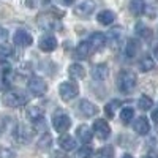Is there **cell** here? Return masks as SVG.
I'll use <instances>...</instances> for the list:
<instances>
[{
	"label": "cell",
	"instance_id": "d6a6232c",
	"mask_svg": "<svg viewBox=\"0 0 158 158\" xmlns=\"http://www.w3.org/2000/svg\"><path fill=\"white\" fill-rule=\"evenodd\" d=\"M52 144V138L48 135V133H44L41 138H40V142H38V147L40 149H49V146Z\"/></svg>",
	"mask_w": 158,
	"mask_h": 158
},
{
	"label": "cell",
	"instance_id": "8992f818",
	"mask_svg": "<svg viewBox=\"0 0 158 158\" xmlns=\"http://www.w3.org/2000/svg\"><path fill=\"white\" fill-rule=\"evenodd\" d=\"M95 8H97L95 0H84V2H81L74 8V15L81 16V18H87V16H90L92 13L95 11Z\"/></svg>",
	"mask_w": 158,
	"mask_h": 158
},
{
	"label": "cell",
	"instance_id": "74e56055",
	"mask_svg": "<svg viewBox=\"0 0 158 158\" xmlns=\"http://www.w3.org/2000/svg\"><path fill=\"white\" fill-rule=\"evenodd\" d=\"M63 3H65V5H73L74 0H63Z\"/></svg>",
	"mask_w": 158,
	"mask_h": 158
},
{
	"label": "cell",
	"instance_id": "ffe728a7",
	"mask_svg": "<svg viewBox=\"0 0 158 158\" xmlns=\"http://www.w3.org/2000/svg\"><path fill=\"white\" fill-rule=\"evenodd\" d=\"M68 74L71 79H84L85 77V70L82 65H79V63H73L70 65V68H68Z\"/></svg>",
	"mask_w": 158,
	"mask_h": 158
},
{
	"label": "cell",
	"instance_id": "4dcf8cb0",
	"mask_svg": "<svg viewBox=\"0 0 158 158\" xmlns=\"http://www.w3.org/2000/svg\"><path fill=\"white\" fill-rule=\"evenodd\" d=\"M92 156H94V150H92V147H89V146H84L81 149H77V152L74 155V158H92Z\"/></svg>",
	"mask_w": 158,
	"mask_h": 158
},
{
	"label": "cell",
	"instance_id": "e575fe53",
	"mask_svg": "<svg viewBox=\"0 0 158 158\" xmlns=\"http://www.w3.org/2000/svg\"><path fill=\"white\" fill-rule=\"evenodd\" d=\"M109 36L112 38V40H111V46H112V48H114V46H117V43H118V38H120V32H117V33H115V30H112Z\"/></svg>",
	"mask_w": 158,
	"mask_h": 158
},
{
	"label": "cell",
	"instance_id": "7c38bea8",
	"mask_svg": "<svg viewBox=\"0 0 158 158\" xmlns=\"http://www.w3.org/2000/svg\"><path fill=\"white\" fill-rule=\"evenodd\" d=\"M8 73H10V65L6 62H0V92H5L10 89Z\"/></svg>",
	"mask_w": 158,
	"mask_h": 158
},
{
	"label": "cell",
	"instance_id": "4316f807",
	"mask_svg": "<svg viewBox=\"0 0 158 158\" xmlns=\"http://www.w3.org/2000/svg\"><path fill=\"white\" fill-rule=\"evenodd\" d=\"M118 108H120V101H118V100H112V101H109L106 106H104V112H106V115L111 118V117L115 115V111Z\"/></svg>",
	"mask_w": 158,
	"mask_h": 158
},
{
	"label": "cell",
	"instance_id": "f35d334b",
	"mask_svg": "<svg viewBox=\"0 0 158 158\" xmlns=\"http://www.w3.org/2000/svg\"><path fill=\"white\" fill-rule=\"evenodd\" d=\"M122 158H133V156H131V155H130V153H125V155H123V156H122Z\"/></svg>",
	"mask_w": 158,
	"mask_h": 158
},
{
	"label": "cell",
	"instance_id": "1f68e13d",
	"mask_svg": "<svg viewBox=\"0 0 158 158\" xmlns=\"http://www.w3.org/2000/svg\"><path fill=\"white\" fill-rule=\"evenodd\" d=\"M25 3H27L29 8H43L51 3V0H27Z\"/></svg>",
	"mask_w": 158,
	"mask_h": 158
},
{
	"label": "cell",
	"instance_id": "83f0119b",
	"mask_svg": "<svg viewBox=\"0 0 158 158\" xmlns=\"http://www.w3.org/2000/svg\"><path fill=\"white\" fill-rule=\"evenodd\" d=\"M133 117H135V109L133 108H123L122 111H120V120H122V123H130L131 120H133Z\"/></svg>",
	"mask_w": 158,
	"mask_h": 158
},
{
	"label": "cell",
	"instance_id": "836d02e7",
	"mask_svg": "<svg viewBox=\"0 0 158 158\" xmlns=\"http://www.w3.org/2000/svg\"><path fill=\"white\" fill-rule=\"evenodd\" d=\"M0 158H16L15 150H11L10 147L0 146Z\"/></svg>",
	"mask_w": 158,
	"mask_h": 158
},
{
	"label": "cell",
	"instance_id": "cb8c5ba5",
	"mask_svg": "<svg viewBox=\"0 0 158 158\" xmlns=\"http://www.w3.org/2000/svg\"><path fill=\"white\" fill-rule=\"evenodd\" d=\"M90 54H92V51H90L89 41H81V43L77 44V48H76V54H74L77 59H87Z\"/></svg>",
	"mask_w": 158,
	"mask_h": 158
},
{
	"label": "cell",
	"instance_id": "4fadbf2b",
	"mask_svg": "<svg viewBox=\"0 0 158 158\" xmlns=\"http://www.w3.org/2000/svg\"><path fill=\"white\" fill-rule=\"evenodd\" d=\"M79 112H81L84 117H94L98 112V108L94 103H90L89 100H81L79 101Z\"/></svg>",
	"mask_w": 158,
	"mask_h": 158
},
{
	"label": "cell",
	"instance_id": "5b68a950",
	"mask_svg": "<svg viewBox=\"0 0 158 158\" xmlns=\"http://www.w3.org/2000/svg\"><path fill=\"white\" fill-rule=\"evenodd\" d=\"M27 87L32 92V95H35V97H43L46 92H48L46 81H44V79H41V77H36V76H33V77L29 79Z\"/></svg>",
	"mask_w": 158,
	"mask_h": 158
},
{
	"label": "cell",
	"instance_id": "ac0fdd59",
	"mask_svg": "<svg viewBox=\"0 0 158 158\" xmlns=\"http://www.w3.org/2000/svg\"><path fill=\"white\" fill-rule=\"evenodd\" d=\"M59 146H60L62 150L70 152V150H73V149L76 147V141H74L73 136H70V135L65 133V135H62V136L59 138Z\"/></svg>",
	"mask_w": 158,
	"mask_h": 158
},
{
	"label": "cell",
	"instance_id": "9a60e30c",
	"mask_svg": "<svg viewBox=\"0 0 158 158\" xmlns=\"http://www.w3.org/2000/svg\"><path fill=\"white\" fill-rule=\"evenodd\" d=\"M109 74V68L106 63H97L94 65V68H92V77L95 79V81H104V79L108 77Z\"/></svg>",
	"mask_w": 158,
	"mask_h": 158
},
{
	"label": "cell",
	"instance_id": "f1b7e54d",
	"mask_svg": "<svg viewBox=\"0 0 158 158\" xmlns=\"http://www.w3.org/2000/svg\"><path fill=\"white\" fill-rule=\"evenodd\" d=\"M138 106H139V109H141V111H149V109L153 106V101H152V98H150V97L142 95V97L139 98V101H138Z\"/></svg>",
	"mask_w": 158,
	"mask_h": 158
},
{
	"label": "cell",
	"instance_id": "603a6c76",
	"mask_svg": "<svg viewBox=\"0 0 158 158\" xmlns=\"http://www.w3.org/2000/svg\"><path fill=\"white\" fill-rule=\"evenodd\" d=\"M43 115H44L43 108H38V106H30V108H27V117H29V120H32V122L43 120Z\"/></svg>",
	"mask_w": 158,
	"mask_h": 158
},
{
	"label": "cell",
	"instance_id": "7402d4cb",
	"mask_svg": "<svg viewBox=\"0 0 158 158\" xmlns=\"http://www.w3.org/2000/svg\"><path fill=\"white\" fill-rule=\"evenodd\" d=\"M136 35H138L139 38L147 40V41H149V40H152V36H153V32H152L150 27H147V25L138 22V24H136Z\"/></svg>",
	"mask_w": 158,
	"mask_h": 158
},
{
	"label": "cell",
	"instance_id": "6da1fadb",
	"mask_svg": "<svg viewBox=\"0 0 158 158\" xmlns=\"http://www.w3.org/2000/svg\"><path fill=\"white\" fill-rule=\"evenodd\" d=\"M136 74L131 70H122L117 74V89L122 92V94H130L131 90L136 85Z\"/></svg>",
	"mask_w": 158,
	"mask_h": 158
},
{
	"label": "cell",
	"instance_id": "d590c367",
	"mask_svg": "<svg viewBox=\"0 0 158 158\" xmlns=\"http://www.w3.org/2000/svg\"><path fill=\"white\" fill-rule=\"evenodd\" d=\"M152 120H153L155 123H158V108L152 112Z\"/></svg>",
	"mask_w": 158,
	"mask_h": 158
},
{
	"label": "cell",
	"instance_id": "e0dca14e",
	"mask_svg": "<svg viewBox=\"0 0 158 158\" xmlns=\"http://www.w3.org/2000/svg\"><path fill=\"white\" fill-rule=\"evenodd\" d=\"M56 48H57V40L52 35H46L40 40V49L43 52H52Z\"/></svg>",
	"mask_w": 158,
	"mask_h": 158
},
{
	"label": "cell",
	"instance_id": "d4e9b609",
	"mask_svg": "<svg viewBox=\"0 0 158 158\" xmlns=\"http://www.w3.org/2000/svg\"><path fill=\"white\" fill-rule=\"evenodd\" d=\"M130 11L133 13L135 16H141L144 11H146V2L144 0H131L130 2Z\"/></svg>",
	"mask_w": 158,
	"mask_h": 158
},
{
	"label": "cell",
	"instance_id": "8d00e7d4",
	"mask_svg": "<svg viewBox=\"0 0 158 158\" xmlns=\"http://www.w3.org/2000/svg\"><path fill=\"white\" fill-rule=\"evenodd\" d=\"M5 36H6V30H5L3 27H0V40L5 38Z\"/></svg>",
	"mask_w": 158,
	"mask_h": 158
},
{
	"label": "cell",
	"instance_id": "d6986e66",
	"mask_svg": "<svg viewBox=\"0 0 158 158\" xmlns=\"http://www.w3.org/2000/svg\"><path fill=\"white\" fill-rule=\"evenodd\" d=\"M139 49H141V44L138 40L130 38L127 41V46H125V54H127V57H135L139 52Z\"/></svg>",
	"mask_w": 158,
	"mask_h": 158
},
{
	"label": "cell",
	"instance_id": "2e32d148",
	"mask_svg": "<svg viewBox=\"0 0 158 158\" xmlns=\"http://www.w3.org/2000/svg\"><path fill=\"white\" fill-rule=\"evenodd\" d=\"M76 136L81 142L89 144L92 141V138H94V131H92L90 127H87V125H79L77 130H76Z\"/></svg>",
	"mask_w": 158,
	"mask_h": 158
},
{
	"label": "cell",
	"instance_id": "5bb4252c",
	"mask_svg": "<svg viewBox=\"0 0 158 158\" xmlns=\"http://www.w3.org/2000/svg\"><path fill=\"white\" fill-rule=\"evenodd\" d=\"M133 130L136 131L138 135H141V136H144V135H147L149 131H150V123H149V120L144 115H141V117H138L136 120L133 122Z\"/></svg>",
	"mask_w": 158,
	"mask_h": 158
},
{
	"label": "cell",
	"instance_id": "30bf717a",
	"mask_svg": "<svg viewBox=\"0 0 158 158\" xmlns=\"http://www.w3.org/2000/svg\"><path fill=\"white\" fill-rule=\"evenodd\" d=\"M13 40H15V44L22 46V48H27V46L33 44V36L27 30H18L15 33V38H13Z\"/></svg>",
	"mask_w": 158,
	"mask_h": 158
},
{
	"label": "cell",
	"instance_id": "3957f363",
	"mask_svg": "<svg viewBox=\"0 0 158 158\" xmlns=\"http://www.w3.org/2000/svg\"><path fill=\"white\" fill-rule=\"evenodd\" d=\"M59 94H60V98L65 100V101H70L73 98L77 97L79 94V87L76 82L73 81H67V82H62L59 85Z\"/></svg>",
	"mask_w": 158,
	"mask_h": 158
},
{
	"label": "cell",
	"instance_id": "ba28073f",
	"mask_svg": "<svg viewBox=\"0 0 158 158\" xmlns=\"http://www.w3.org/2000/svg\"><path fill=\"white\" fill-rule=\"evenodd\" d=\"M38 24L41 25V29H44V30H52V29L59 30L62 27L60 22L54 18V15H51V13H44L41 18H38Z\"/></svg>",
	"mask_w": 158,
	"mask_h": 158
},
{
	"label": "cell",
	"instance_id": "484cf974",
	"mask_svg": "<svg viewBox=\"0 0 158 158\" xmlns=\"http://www.w3.org/2000/svg\"><path fill=\"white\" fill-rule=\"evenodd\" d=\"M153 67H155V62H153V59H152L150 56H144V57L139 60V70H141L142 73H147V71L153 70Z\"/></svg>",
	"mask_w": 158,
	"mask_h": 158
},
{
	"label": "cell",
	"instance_id": "44dd1931",
	"mask_svg": "<svg viewBox=\"0 0 158 158\" xmlns=\"http://www.w3.org/2000/svg\"><path fill=\"white\" fill-rule=\"evenodd\" d=\"M97 21L103 25H111L115 21V15L111 10H104V11L100 13V15H97Z\"/></svg>",
	"mask_w": 158,
	"mask_h": 158
},
{
	"label": "cell",
	"instance_id": "8fae6325",
	"mask_svg": "<svg viewBox=\"0 0 158 158\" xmlns=\"http://www.w3.org/2000/svg\"><path fill=\"white\" fill-rule=\"evenodd\" d=\"M13 136L16 138V141H18V142L25 144V142H29V141L32 139V136H33V131H32L30 128H27V127H22V125H19V127L15 130V133H13Z\"/></svg>",
	"mask_w": 158,
	"mask_h": 158
},
{
	"label": "cell",
	"instance_id": "277c9868",
	"mask_svg": "<svg viewBox=\"0 0 158 158\" xmlns=\"http://www.w3.org/2000/svg\"><path fill=\"white\" fill-rule=\"evenodd\" d=\"M3 103L6 104V106H10V108H21V106H24V104L27 103V100H25V97L21 94V92L10 90V92H5Z\"/></svg>",
	"mask_w": 158,
	"mask_h": 158
},
{
	"label": "cell",
	"instance_id": "f546056e",
	"mask_svg": "<svg viewBox=\"0 0 158 158\" xmlns=\"http://www.w3.org/2000/svg\"><path fill=\"white\" fill-rule=\"evenodd\" d=\"M97 158H114V147L112 146H104L97 152Z\"/></svg>",
	"mask_w": 158,
	"mask_h": 158
},
{
	"label": "cell",
	"instance_id": "9c48e42d",
	"mask_svg": "<svg viewBox=\"0 0 158 158\" xmlns=\"http://www.w3.org/2000/svg\"><path fill=\"white\" fill-rule=\"evenodd\" d=\"M106 35H103L101 32H95L92 33L90 38H89V46H90V51L92 52H97L100 49H103L104 46H106Z\"/></svg>",
	"mask_w": 158,
	"mask_h": 158
},
{
	"label": "cell",
	"instance_id": "7a4b0ae2",
	"mask_svg": "<svg viewBox=\"0 0 158 158\" xmlns=\"http://www.w3.org/2000/svg\"><path fill=\"white\" fill-rule=\"evenodd\" d=\"M52 127H54V130L59 131V133H67V131L70 130V127H71L70 115L62 112V111H57L54 114V117H52Z\"/></svg>",
	"mask_w": 158,
	"mask_h": 158
},
{
	"label": "cell",
	"instance_id": "52a82bcc",
	"mask_svg": "<svg viewBox=\"0 0 158 158\" xmlns=\"http://www.w3.org/2000/svg\"><path fill=\"white\" fill-rule=\"evenodd\" d=\"M94 133L97 135V138L100 139H108L109 135H111V127L106 120H103V118H98V120L94 122Z\"/></svg>",
	"mask_w": 158,
	"mask_h": 158
}]
</instances>
